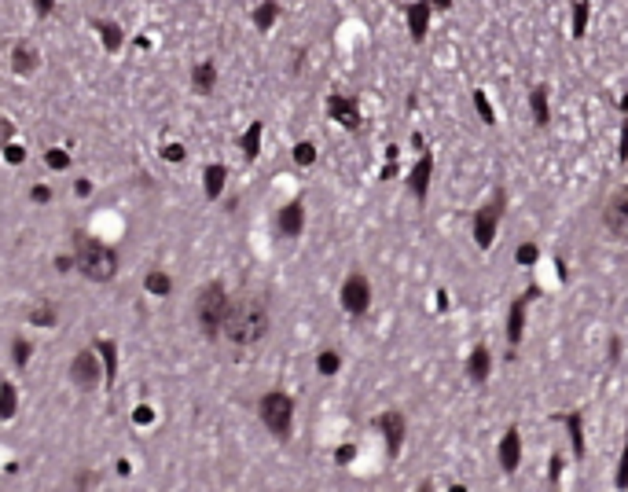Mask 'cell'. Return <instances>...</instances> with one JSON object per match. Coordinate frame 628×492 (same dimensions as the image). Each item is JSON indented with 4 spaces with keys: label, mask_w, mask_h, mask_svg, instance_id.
Masks as SVG:
<instances>
[{
    "label": "cell",
    "mask_w": 628,
    "mask_h": 492,
    "mask_svg": "<svg viewBox=\"0 0 628 492\" xmlns=\"http://www.w3.org/2000/svg\"><path fill=\"white\" fill-rule=\"evenodd\" d=\"M265 331H268V309L258 302V297H242V302H236L232 309H228L224 327H221V334L228 342H236V345L261 342Z\"/></svg>",
    "instance_id": "1"
},
{
    "label": "cell",
    "mask_w": 628,
    "mask_h": 492,
    "mask_svg": "<svg viewBox=\"0 0 628 492\" xmlns=\"http://www.w3.org/2000/svg\"><path fill=\"white\" fill-rule=\"evenodd\" d=\"M74 261L96 283H107V279H114V272H118V254H114L110 246H104L99 239L85 236V231L74 236Z\"/></svg>",
    "instance_id": "2"
},
{
    "label": "cell",
    "mask_w": 628,
    "mask_h": 492,
    "mask_svg": "<svg viewBox=\"0 0 628 492\" xmlns=\"http://www.w3.org/2000/svg\"><path fill=\"white\" fill-rule=\"evenodd\" d=\"M228 309H232V297H228V290L221 287V283H210V287L199 290L195 316H199V327H202V334H206V338H217V334H221Z\"/></svg>",
    "instance_id": "3"
},
{
    "label": "cell",
    "mask_w": 628,
    "mask_h": 492,
    "mask_svg": "<svg viewBox=\"0 0 628 492\" xmlns=\"http://www.w3.org/2000/svg\"><path fill=\"white\" fill-rule=\"evenodd\" d=\"M504 210H507L504 188H496L493 195L485 199L478 210H474V224H470V231H474V246H478V250H489V246L496 243V231H499V221H504Z\"/></svg>",
    "instance_id": "4"
},
{
    "label": "cell",
    "mask_w": 628,
    "mask_h": 492,
    "mask_svg": "<svg viewBox=\"0 0 628 492\" xmlns=\"http://www.w3.org/2000/svg\"><path fill=\"white\" fill-rule=\"evenodd\" d=\"M261 423H265L276 437H290L294 400H290L287 393H265V397H261Z\"/></svg>",
    "instance_id": "5"
},
{
    "label": "cell",
    "mask_w": 628,
    "mask_h": 492,
    "mask_svg": "<svg viewBox=\"0 0 628 492\" xmlns=\"http://www.w3.org/2000/svg\"><path fill=\"white\" fill-rule=\"evenodd\" d=\"M602 228L610 231L613 239L628 243V188H618L602 206Z\"/></svg>",
    "instance_id": "6"
},
{
    "label": "cell",
    "mask_w": 628,
    "mask_h": 492,
    "mask_svg": "<svg viewBox=\"0 0 628 492\" xmlns=\"http://www.w3.org/2000/svg\"><path fill=\"white\" fill-rule=\"evenodd\" d=\"M338 297H342V309H345L349 316H364L367 309H371V283H367V276H361V272L345 276Z\"/></svg>",
    "instance_id": "7"
},
{
    "label": "cell",
    "mask_w": 628,
    "mask_h": 492,
    "mask_svg": "<svg viewBox=\"0 0 628 492\" xmlns=\"http://www.w3.org/2000/svg\"><path fill=\"white\" fill-rule=\"evenodd\" d=\"M540 294L536 287H529L522 297H515V305H511V313H507V342L511 345H518L522 338H525V309H529V302Z\"/></svg>",
    "instance_id": "8"
},
{
    "label": "cell",
    "mask_w": 628,
    "mask_h": 492,
    "mask_svg": "<svg viewBox=\"0 0 628 492\" xmlns=\"http://www.w3.org/2000/svg\"><path fill=\"white\" fill-rule=\"evenodd\" d=\"M379 430H382V437H386L390 456H397L401 445H404V434H408L404 416H401V411H382V416H379Z\"/></svg>",
    "instance_id": "9"
},
{
    "label": "cell",
    "mask_w": 628,
    "mask_h": 492,
    "mask_svg": "<svg viewBox=\"0 0 628 492\" xmlns=\"http://www.w3.org/2000/svg\"><path fill=\"white\" fill-rule=\"evenodd\" d=\"M327 114L335 118L342 129H361V107L353 96H331L327 99Z\"/></svg>",
    "instance_id": "10"
},
{
    "label": "cell",
    "mask_w": 628,
    "mask_h": 492,
    "mask_svg": "<svg viewBox=\"0 0 628 492\" xmlns=\"http://www.w3.org/2000/svg\"><path fill=\"white\" fill-rule=\"evenodd\" d=\"M70 379H74V386H81V390H88V386H96V379H99V356L92 353V349H85V353H78V356H74Z\"/></svg>",
    "instance_id": "11"
},
{
    "label": "cell",
    "mask_w": 628,
    "mask_h": 492,
    "mask_svg": "<svg viewBox=\"0 0 628 492\" xmlns=\"http://www.w3.org/2000/svg\"><path fill=\"white\" fill-rule=\"evenodd\" d=\"M518 467H522V434L511 426V430L499 437V470L515 474Z\"/></svg>",
    "instance_id": "12"
},
{
    "label": "cell",
    "mask_w": 628,
    "mask_h": 492,
    "mask_svg": "<svg viewBox=\"0 0 628 492\" xmlns=\"http://www.w3.org/2000/svg\"><path fill=\"white\" fill-rule=\"evenodd\" d=\"M430 177H433V154H419V162L412 165V173H408V188H412V195L419 202H427V191H430Z\"/></svg>",
    "instance_id": "13"
},
{
    "label": "cell",
    "mask_w": 628,
    "mask_h": 492,
    "mask_svg": "<svg viewBox=\"0 0 628 492\" xmlns=\"http://www.w3.org/2000/svg\"><path fill=\"white\" fill-rule=\"evenodd\" d=\"M430 19H433V8H430V0H415V4H408V33H412V41H415V44H422V41H427Z\"/></svg>",
    "instance_id": "14"
},
{
    "label": "cell",
    "mask_w": 628,
    "mask_h": 492,
    "mask_svg": "<svg viewBox=\"0 0 628 492\" xmlns=\"http://www.w3.org/2000/svg\"><path fill=\"white\" fill-rule=\"evenodd\" d=\"M467 375H470V382H478V386L493 375V353H489V345H474V349H470Z\"/></svg>",
    "instance_id": "15"
},
{
    "label": "cell",
    "mask_w": 628,
    "mask_h": 492,
    "mask_svg": "<svg viewBox=\"0 0 628 492\" xmlns=\"http://www.w3.org/2000/svg\"><path fill=\"white\" fill-rule=\"evenodd\" d=\"M301 228H305L301 202H287L283 210H279V231H283L287 239H294V236H301Z\"/></svg>",
    "instance_id": "16"
},
{
    "label": "cell",
    "mask_w": 628,
    "mask_h": 492,
    "mask_svg": "<svg viewBox=\"0 0 628 492\" xmlns=\"http://www.w3.org/2000/svg\"><path fill=\"white\" fill-rule=\"evenodd\" d=\"M529 110L536 125H551V103H547V85H533L529 88Z\"/></svg>",
    "instance_id": "17"
},
{
    "label": "cell",
    "mask_w": 628,
    "mask_h": 492,
    "mask_svg": "<svg viewBox=\"0 0 628 492\" xmlns=\"http://www.w3.org/2000/svg\"><path fill=\"white\" fill-rule=\"evenodd\" d=\"M559 419L566 423V430H570V441H573V456H577V459H584V423H581V416H577V411H562Z\"/></svg>",
    "instance_id": "18"
},
{
    "label": "cell",
    "mask_w": 628,
    "mask_h": 492,
    "mask_svg": "<svg viewBox=\"0 0 628 492\" xmlns=\"http://www.w3.org/2000/svg\"><path fill=\"white\" fill-rule=\"evenodd\" d=\"M96 349L104 353L99 360L107 364V375H104V379H107V382H114V379H118V345H114L110 338H99V342H96Z\"/></svg>",
    "instance_id": "19"
},
{
    "label": "cell",
    "mask_w": 628,
    "mask_h": 492,
    "mask_svg": "<svg viewBox=\"0 0 628 492\" xmlns=\"http://www.w3.org/2000/svg\"><path fill=\"white\" fill-rule=\"evenodd\" d=\"M191 81H195L199 92H213V85H217V67H213V63H199L195 74H191Z\"/></svg>",
    "instance_id": "20"
},
{
    "label": "cell",
    "mask_w": 628,
    "mask_h": 492,
    "mask_svg": "<svg viewBox=\"0 0 628 492\" xmlns=\"http://www.w3.org/2000/svg\"><path fill=\"white\" fill-rule=\"evenodd\" d=\"M588 19H592V0H573V37L588 33Z\"/></svg>",
    "instance_id": "21"
},
{
    "label": "cell",
    "mask_w": 628,
    "mask_h": 492,
    "mask_svg": "<svg viewBox=\"0 0 628 492\" xmlns=\"http://www.w3.org/2000/svg\"><path fill=\"white\" fill-rule=\"evenodd\" d=\"M11 63H15L19 74H33V70H37V51L26 48V44H19L15 51H11Z\"/></svg>",
    "instance_id": "22"
},
{
    "label": "cell",
    "mask_w": 628,
    "mask_h": 492,
    "mask_svg": "<svg viewBox=\"0 0 628 492\" xmlns=\"http://www.w3.org/2000/svg\"><path fill=\"white\" fill-rule=\"evenodd\" d=\"M261 133H265L261 122H254L247 133H242V151H247V158H258V151H261Z\"/></svg>",
    "instance_id": "23"
},
{
    "label": "cell",
    "mask_w": 628,
    "mask_h": 492,
    "mask_svg": "<svg viewBox=\"0 0 628 492\" xmlns=\"http://www.w3.org/2000/svg\"><path fill=\"white\" fill-rule=\"evenodd\" d=\"M224 177H228L224 165H210V170H206V199H217V195H221Z\"/></svg>",
    "instance_id": "24"
},
{
    "label": "cell",
    "mask_w": 628,
    "mask_h": 492,
    "mask_svg": "<svg viewBox=\"0 0 628 492\" xmlns=\"http://www.w3.org/2000/svg\"><path fill=\"white\" fill-rule=\"evenodd\" d=\"M144 287L151 290V294H158V297H165L173 290V279L165 276V272H147V279H144Z\"/></svg>",
    "instance_id": "25"
},
{
    "label": "cell",
    "mask_w": 628,
    "mask_h": 492,
    "mask_svg": "<svg viewBox=\"0 0 628 492\" xmlns=\"http://www.w3.org/2000/svg\"><path fill=\"white\" fill-rule=\"evenodd\" d=\"M96 30L104 33L107 51H118V44H122V30H118V22H104V19H96Z\"/></svg>",
    "instance_id": "26"
},
{
    "label": "cell",
    "mask_w": 628,
    "mask_h": 492,
    "mask_svg": "<svg viewBox=\"0 0 628 492\" xmlns=\"http://www.w3.org/2000/svg\"><path fill=\"white\" fill-rule=\"evenodd\" d=\"M15 416V386L4 382L0 386V419H11Z\"/></svg>",
    "instance_id": "27"
},
{
    "label": "cell",
    "mask_w": 628,
    "mask_h": 492,
    "mask_svg": "<svg viewBox=\"0 0 628 492\" xmlns=\"http://www.w3.org/2000/svg\"><path fill=\"white\" fill-rule=\"evenodd\" d=\"M474 110H478V118L485 122V125H496V110H493V103L485 99V92L478 88V92H474Z\"/></svg>",
    "instance_id": "28"
},
{
    "label": "cell",
    "mask_w": 628,
    "mask_h": 492,
    "mask_svg": "<svg viewBox=\"0 0 628 492\" xmlns=\"http://www.w3.org/2000/svg\"><path fill=\"white\" fill-rule=\"evenodd\" d=\"M316 368H320V375H338L342 356L335 353V349H324V353H320V360H316Z\"/></svg>",
    "instance_id": "29"
},
{
    "label": "cell",
    "mask_w": 628,
    "mask_h": 492,
    "mask_svg": "<svg viewBox=\"0 0 628 492\" xmlns=\"http://www.w3.org/2000/svg\"><path fill=\"white\" fill-rule=\"evenodd\" d=\"M515 261H518L522 268L536 265V261H540V246H536V243H522V246H518V254H515Z\"/></svg>",
    "instance_id": "30"
},
{
    "label": "cell",
    "mask_w": 628,
    "mask_h": 492,
    "mask_svg": "<svg viewBox=\"0 0 628 492\" xmlns=\"http://www.w3.org/2000/svg\"><path fill=\"white\" fill-rule=\"evenodd\" d=\"M276 15H279V8L272 4V0H268L265 8H258V11H254V26H258V30H268V26L276 22Z\"/></svg>",
    "instance_id": "31"
},
{
    "label": "cell",
    "mask_w": 628,
    "mask_h": 492,
    "mask_svg": "<svg viewBox=\"0 0 628 492\" xmlns=\"http://www.w3.org/2000/svg\"><path fill=\"white\" fill-rule=\"evenodd\" d=\"M613 485L628 489V434H625V448H621V459H618V474H613Z\"/></svg>",
    "instance_id": "32"
},
{
    "label": "cell",
    "mask_w": 628,
    "mask_h": 492,
    "mask_svg": "<svg viewBox=\"0 0 628 492\" xmlns=\"http://www.w3.org/2000/svg\"><path fill=\"white\" fill-rule=\"evenodd\" d=\"M11 353H15V364H19V368H26V360L33 356V345H30L26 338H15V345H11Z\"/></svg>",
    "instance_id": "33"
},
{
    "label": "cell",
    "mask_w": 628,
    "mask_h": 492,
    "mask_svg": "<svg viewBox=\"0 0 628 492\" xmlns=\"http://www.w3.org/2000/svg\"><path fill=\"white\" fill-rule=\"evenodd\" d=\"M294 162H298V165H313V162H316V147L309 144V140L294 147Z\"/></svg>",
    "instance_id": "34"
},
{
    "label": "cell",
    "mask_w": 628,
    "mask_h": 492,
    "mask_svg": "<svg viewBox=\"0 0 628 492\" xmlns=\"http://www.w3.org/2000/svg\"><path fill=\"white\" fill-rule=\"evenodd\" d=\"M30 323H33V327H52V323H56V313H52L48 305H41L37 313H30Z\"/></svg>",
    "instance_id": "35"
},
{
    "label": "cell",
    "mask_w": 628,
    "mask_h": 492,
    "mask_svg": "<svg viewBox=\"0 0 628 492\" xmlns=\"http://www.w3.org/2000/svg\"><path fill=\"white\" fill-rule=\"evenodd\" d=\"M618 162H628V118L621 122V136H618Z\"/></svg>",
    "instance_id": "36"
},
{
    "label": "cell",
    "mask_w": 628,
    "mask_h": 492,
    "mask_svg": "<svg viewBox=\"0 0 628 492\" xmlns=\"http://www.w3.org/2000/svg\"><path fill=\"white\" fill-rule=\"evenodd\" d=\"M48 165H52V170H67V165H70V154H63L59 147L48 151Z\"/></svg>",
    "instance_id": "37"
},
{
    "label": "cell",
    "mask_w": 628,
    "mask_h": 492,
    "mask_svg": "<svg viewBox=\"0 0 628 492\" xmlns=\"http://www.w3.org/2000/svg\"><path fill=\"white\" fill-rule=\"evenodd\" d=\"M162 158H165V162H181V158H184V147H181V144H165V147H162Z\"/></svg>",
    "instance_id": "38"
},
{
    "label": "cell",
    "mask_w": 628,
    "mask_h": 492,
    "mask_svg": "<svg viewBox=\"0 0 628 492\" xmlns=\"http://www.w3.org/2000/svg\"><path fill=\"white\" fill-rule=\"evenodd\" d=\"M4 158H8L11 165H19V162H22V147H15V144H4Z\"/></svg>",
    "instance_id": "39"
},
{
    "label": "cell",
    "mask_w": 628,
    "mask_h": 492,
    "mask_svg": "<svg viewBox=\"0 0 628 492\" xmlns=\"http://www.w3.org/2000/svg\"><path fill=\"white\" fill-rule=\"evenodd\" d=\"M133 419H136V426H144V423H151V419H155V411H151V408H144V404H140V408L133 411Z\"/></svg>",
    "instance_id": "40"
},
{
    "label": "cell",
    "mask_w": 628,
    "mask_h": 492,
    "mask_svg": "<svg viewBox=\"0 0 628 492\" xmlns=\"http://www.w3.org/2000/svg\"><path fill=\"white\" fill-rule=\"evenodd\" d=\"M11 133H15V129H11V122H4V118H0V151H4V144L11 140Z\"/></svg>",
    "instance_id": "41"
},
{
    "label": "cell",
    "mask_w": 628,
    "mask_h": 492,
    "mask_svg": "<svg viewBox=\"0 0 628 492\" xmlns=\"http://www.w3.org/2000/svg\"><path fill=\"white\" fill-rule=\"evenodd\" d=\"M621 360V338H610V364Z\"/></svg>",
    "instance_id": "42"
},
{
    "label": "cell",
    "mask_w": 628,
    "mask_h": 492,
    "mask_svg": "<svg viewBox=\"0 0 628 492\" xmlns=\"http://www.w3.org/2000/svg\"><path fill=\"white\" fill-rule=\"evenodd\" d=\"M335 459H338V463H349V459H353V445H342V448L335 452Z\"/></svg>",
    "instance_id": "43"
},
{
    "label": "cell",
    "mask_w": 628,
    "mask_h": 492,
    "mask_svg": "<svg viewBox=\"0 0 628 492\" xmlns=\"http://www.w3.org/2000/svg\"><path fill=\"white\" fill-rule=\"evenodd\" d=\"M33 4H37V15H48L56 8V0H33Z\"/></svg>",
    "instance_id": "44"
},
{
    "label": "cell",
    "mask_w": 628,
    "mask_h": 492,
    "mask_svg": "<svg viewBox=\"0 0 628 492\" xmlns=\"http://www.w3.org/2000/svg\"><path fill=\"white\" fill-rule=\"evenodd\" d=\"M74 265H78L74 257H56V268H59V272H70Z\"/></svg>",
    "instance_id": "45"
},
{
    "label": "cell",
    "mask_w": 628,
    "mask_h": 492,
    "mask_svg": "<svg viewBox=\"0 0 628 492\" xmlns=\"http://www.w3.org/2000/svg\"><path fill=\"white\" fill-rule=\"evenodd\" d=\"M48 199H52V191H48V188H33V202H48Z\"/></svg>",
    "instance_id": "46"
},
{
    "label": "cell",
    "mask_w": 628,
    "mask_h": 492,
    "mask_svg": "<svg viewBox=\"0 0 628 492\" xmlns=\"http://www.w3.org/2000/svg\"><path fill=\"white\" fill-rule=\"evenodd\" d=\"M559 474H562V456L551 459V482H559Z\"/></svg>",
    "instance_id": "47"
},
{
    "label": "cell",
    "mask_w": 628,
    "mask_h": 492,
    "mask_svg": "<svg viewBox=\"0 0 628 492\" xmlns=\"http://www.w3.org/2000/svg\"><path fill=\"white\" fill-rule=\"evenodd\" d=\"M430 8L433 11H448V8H452V0H430Z\"/></svg>",
    "instance_id": "48"
},
{
    "label": "cell",
    "mask_w": 628,
    "mask_h": 492,
    "mask_svg": "<svg viewBox=\"0 0 628 492\" xmlns=\"http://www.w3.org/2000/svg\"><path fill=\"white\" fill-rule=\"evenodd\" d=\"M621 110L628 114V96H621Z\"/></svg>",
    "instance_id": "49"
}]
</instances>
